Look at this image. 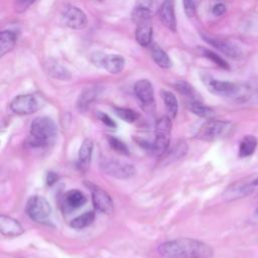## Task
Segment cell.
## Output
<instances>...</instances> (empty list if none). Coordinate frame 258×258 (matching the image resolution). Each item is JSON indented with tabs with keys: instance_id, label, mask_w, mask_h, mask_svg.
Segmentation results:
<instances>
[{
	"instance_id": "obj_13",
	"label": "cell",
	"mask_w": 258,
	"mask_h": 258,
	"mask_svg": "<svg viewBox=\"0 0 258 258\" xmlns=\"http://www.w3.org/2000/svg\"><path fill=\"white\" fill-rule=\"evenodd\" d=\"M204 38L209 44H211L212 46H214L215 48H217L222 53H224L225 55H227L228 57H230L232 59L237 60V59H241L243 57V51L241 50V48L239 46H237L233 42H230L227 40H222V39H217V38H212V37H208V36H204Z\"/></svg>"
},
{
	"instance_id": "obj_36",
	"label": "cell",
	"mask_w": 258,
	"mask_h": 258,
	"mask_svg": "<svg viewBox=\"0 0 258 258\" xmlns=\"http://www.w3.org/2000/svg\"><path fill=\"white\" fill-rule=\"evenodd\" d=\"M212 12L215 16H221L226 12V6L223 3H218L213 7Z\"/></svg>"
},
{
	"instance_id": "obj_16",
	"label": "cell",
	"mask_w": 258,
	"mask_h": 258,
	"mask_svg": "<svg viewBox=\"0 0 258 258\" xmlns=\"http://www.w3.org/2000/svg\"><path fill=\"white\" fill-rule=\"evenodd\" d=\"M43 70L48 76L52 77L53 79H57V80H61V81H69L72 77L70 71L67 68H64L63 66L58 63L56 60L51 59V58L47 59L43 63Z\"/></svg>"
},
{
	"instance_id": "obj_24",
	"label": "cell",
	"mask_w": 258,
	"mask_h": 258,
	"mask_svg": "<svg viewBox=\"0 0 258 258\" xmlns=\"http://www.w3.org/2000/svg\"><path fill=\"white\" fill-rule=\"evenodd\" d=\"M16 43V34L11 30H3L0 38V56L9 52Z\"/></svg>"
},
{
	"instance_id": "obj_25",
	"label": "cell",
	"mask_w": 258,
	"mask_h": 258,
	"mask_svg": "<svg viewBox=\"0 0 258 258\" xmlns=\"http://www.w3.org/2000/svg\"><path fill=\"white\" fill-rule=\"evenodd\" d=\"M161 97H162V100H163V103H164V106L166 108L168 115L171 118H174L178 111V103H177L175 95L169 91L163 90V91H161Z\"/></svg>"
},
{
	"instance_id": "obj_28",
	"label": "cell",
	"mask_w": 258,
	"mask_h": 258,
	"mask_svg": "<svg viewBox=\"0 0 258 258\" xmlns=\"http://www.w3.org/2000/svg\"><path fill=\"white\" fill-rule=\"evenodd\" d=\"M150 17H151V12H150V10H149L147 7L143 6V5H138V6H136V7L132 10V13H131L132 21H133L136 25L149 22Z\"/></svg>"
},
{
	"instance_id": "obj_29",
	"label": "cell",
	"mask_w": 258,
	"mask_h": 258,
	"mask_svg": "<svg viewBox=\"0 0 258 258\" xmlns=\"http://www.w3.org/2000/svg\"><path fill=\"white\" fill-rule=\"evenodd\" d=\"M95 220V213L90 211V212H86L78 217H76L74 220H72L71 222V226L74 229L77 230H82L88 226H90Z\"/></svg>"
},
{
	"instance_id": "obj_4",
	"label": "cell",
	"mask_w": 258,
	"mask_h": 258,
	"mask_svg": "<svg viewBox=\"0 0 258 258\" xmlns=\"http://www.w3.org/2000/svg\"><path fill=\"white\" fill-rule=\"evenodd\" d=\"M233 129L234 125L230 121L210 119L198 130L196 137L205 141H216L231 135Z\"/></svg>"
},
{
	"instance_id": "obj_11",
	"label": "cell",
	"mask_w": 258,
	"mask_h": 258,
	"mask_svg": "<svg viewBox=\"0 0 258 258\" xmlns=\"http://www.w3.org/2000/svg\"><path fill=\"white\" fill-rule=\"evenodd\" d=\"M86 185L91 190L92 201L95 208L105 214H111L114 211V205L111 197L100 186L93 184L92 182H87Z\"/></svg>"
},
{
	"instance_id": "obj_21",
	"label": "cell",
	"mask_w": 258,
	"mask_h": 258,
	"mask_svg": "<svg viewBox=\"0 0 258 258\" xmlns=\"http://www.w3.org/2000/svg\"><path fill=\"white\" fill-rule=\"evenodd\" d=\"M152 32L153 30L149 22L137 25L135 31L136 41L143 47L148 46L152 41Z\"/></svg>"
},
{
	"instance_id": "obj_5",
	"label": "cell",
	"mask_w": 258,
	"mask_h": 258,
	"mask_svg": "<svg viewBox=\"0 0 258 258\" xmlns=\"http://www.w3.org/2000/svg\"><path fill=\"white\" fill-rule=\"evenodd\" d=\"M25 211L28 217L39 224H48L52 214V209L49 203L40 196H32L28 199Z\"/></svg>"
},
{
	"instance_id": "obj_22",
	"label": "cell",
	"mask_w": 258,
	"mask_h": 258,
	"mask_svg": "<svg viewBox=\"0 0 258 258\" xmlns=\"http://www.w3.org/2000/svg\"><path fill=\"white\" fill-rule=\"evenodd\" d=\"M188 110L194 113L195 115L206 118V119H212L215 116V112L212 108L204 105L200 100H190L188 105Z\"/></svg>"
},
{
	"instance_id": "obj_1",
	"label": "cell",
	"mask_w": 258,
	"mask_h": 258,
	"mask_svg": "<svg viewBox=\"0 0 258 258\" xmlns=\"http://www.w3.org/2000/svg\"><path fill=\"white\" fill-rule=\"evenodd\" d=\"M157 252L163 258H210L214 254L210 245L191 238L165 241L158 245Z\"/></svg>"
},
{
	"instance_id": "obj_9",
	"label": "cell",
	"mask_w": 258,
	"mask_h": 258,
	"mask_svg": "<svg viewBox=\"0 0 258 258\" xmlns=\"http://www.w3.org/2000/svg\"><path fill=\"white\" fill-rule=\"evenodd\" d=\"M134 93L144 110L149 111L154 108V91L152 84L148 80L137 81L134 85Z\"/></svg>"
},
{
	"instance_id": "obj_14",
	"label": "cell",
	"mask_w": 258,
	"mask_h": 258,
	"mask_svg": "<svg viewBox=\"0 0 258 258\" xmlns=\"http://www.w3.org/2000/svg\"><path fill=\"white\" fill-rule=\"evenodd\" d=\"M159 18L162 24L174 32L176 30V19L174 14L173 0H164L159 8Z\"/></svg>"
},
{
	"instance_id": "obj_30",
	"label": "cell",
	"mask_w": 258,
	"mask_h": 258,
	"mask_svg": "<svg viewBox=\"0 0 258 258\" xmlns=\"http://www.w3.org/2000/svg\"><path fill=\"white\" fill-rule=\"evenodd\" d=\"M200 50H201V53L203 54V56L207 57L208 59L212 60L213 62H215L217 66L221 67L222 69H225V70H229V64L228 62L222 58L221 56H219L217 53H215L214 51L208 49V48H205V47H199Z\"/></svg>"
},
{
	"instance_id": "obj_6",
	"label": "cell",
	"mask_w": 258,
	"mask_h": 258,
	"mask_svg": "<svg viewBox=\"0 0 258 258\" xmlns=\"http://www.w3.org/2000/svg\"><path fill=\"white\" fill-rule=\"evenodd\" d=\"M155 138L151 151L157 155H163L168 149L171 134V121L167 116L160 117L155 122Z\"/></svg>"
},
{
	"instance_id": "obj_27",
	"label": "cell",
	"mask_w": 258,
	"mask_h": 258,
	"mask_svg": "<svg viewBox=\"0 0 258 258\" xmlns=\"http://www.w3.org/2000/svg\"><path fill=\"white\" fill-rule=\"evenodd\" d=\"M186 151H187V144L180 141L176 143L172 148L167 149L163 155L165 156L166 162H171L182 157L184 154H186Z\"/></svg>"
},
{
	"instance_id": "obj_8",
	"label": "cell",
	"mask_w": 258,
	"mask_h": 258,
	"mask_svg": "<svg viewBox=\"0 0 258 258\" xmlns=\"http://www.w3.org/2000/svg\"><path fill=\"white\" fill-rule=\"evenodd\" d=\"M258 191V177L252 180H239L230 184L222 194L225 201L239 200Z\"/></svg>"
},
{
	"instance_id": "obj_17",
	"label": "cell",
	"mask_w": 258,
	"mask_h": 258,
	"mask_svg": "<svg viewBox=\"0 0 258 258\" xmlns=\"http://www.w3.org/2000/svg\"><path fill=\"white\" fill-rule=\"evenodd\" d=\"M100 93H101V88L98 86L84 89L77 101V107L79 108V110L81 111L86 110L98 98Z\"/></svg>"
},
{
	"instance_id": "obj_33",
	"label": "cell",
	"mask_w": 258,
	"mask_h": 258,
	"mask_svg": "<svg viewBox=\"0 0 258 258\" xmlns=\"http://www.w3.org/2000/svg\"><path fill=\"white\" fill-rule=\"evenodd\" d=\"M108 143L111 146L112 149H114L116 152L122 154V155H129V150L126 146L125 143H123L121 140H119L116 137L113 136H108Z\"/></svg>"
},
{
	"instance_id": "obj_12",
	"label": "cell",
	"mask_w": 258,
	"mask_h": 258,
	"mask_svg": "<svg viewBox=\"0 0 258 258\" xmlns=\"http://www.w3.org/2000/svg\"><path fill=\"white\" fill-rule=\"evenodd\" d=\"M64 23L73 29H83L87 26L88 19L83 10L76 6H69L62 12Z\"/></svg>"
},
{
	"instance_id": "obj_20",
	"label": "cell",
	"mask_w": 258,
	"mask_h": 258,
	"mask_svg": "<svg viewBox=\"0 0 258 258\" xmlns=\"http://www.w3.org/2000/svg\"><path fill=\"white\" fill-rule=\"evenodd\" d=\"M87 202L86 196L78 189H71L66 192L63 197V203L70 210H76L84 206Z\"/></svg>"
},
{
	"instance_id": "obj_7",
	"label": "cell",
	"mask_w": 258,
	"mask_h": 258,
	"mask_svg": "<svg viewBox=\"0 0 258 258\" xmlns=\"http://www.w3.org/2000/svg\"><path fill=\"white\" fill-rule=\"evenodd\" d=\"M100 167L106 174L118 179H127L135 174V168L132 164L108 157H103L100 161Z\"/></svg>"
},
{
	"instance_id": "obj_37",
	"label": "cell",
	"mask_w": 258,
	"mask_h": 258,
	"mask_svg": "<svg viewBox=\"0 0 258 258\" xmlns=\"http://www.w3.org/2000/svg\"><path fill=\"white\" fill-rule=\"evenodd\" d=\"M35 0H18L17 2V9L19 11L25 10L27 7H29Z\"/></svg>"
},
{
	"instance_id": "obj_19",
	"label": "cell",
	"mask_w": 258,
	"mask_h": 258,
	"mask_svg": "<svg viewBox=\"0 0 258 258\" xmlns=\"http://www.w3.org/2000/svg\"><path fill=\"white\" fill-rule=\"evenodd\" d=\"M125 67V59L119 54H105L102 68L108 71L110 74H119Z\"/></svg>"
},
{
	"instance_id": "obj_2",
	"label": "cell",
	"mask_w": 258,
	"mask_h": 258,
	"mask_svg": "<svg viewBox=\"0 0 258 258\" xmlns=\"http://www.w3.org/2000/svg\"><path fill=\"white\" fill-rule=\"evenodd\" d=\"M203 82L207 87L208 91L217 96L227 97L238 101L246 100L250 96L249 88L244 85H239L226 81H219L213 79L210 76L203 77Z\"/></svg>"
},
{
	"instance_id": "obj_31",
	"label": "cell",
	"mask_w": 258,
	"mask_h": 258,
	"mask_svg": "<svg viewBox=\"0 0 258 258\" xmlns=\"http://www.w3.org/2000/svg\"><path fill=\"white\" fill-rule=\"evenodd\" d=\"M114 112L117 115V117H119L127 123H132L136 121L138 118V114L134 110L129 108H115Z\"/></svg>"
},
{
	"instance_id": "obj_26",
	"label": "cell",
	"mask_w": 258,
	"mask_h": 258,
	"mask_svg": "<svg viewBox=\"0 0 258 258\" xmlns=\"http://www.w3.org/2000/svg\"><path fill=\"white\" fill-rule=\"evenodd\" d=\"M151 55H152V58L155 61V63L160 68L167 69V68H170L172 64L171 59L169 58L167 53L161 47H159L157 45H154L152 47Z\"/></svg>"
},
{
	"instance_id": "obj_32",
	"label": "cell",
	"mask_w": 258,
	"mask_h": 258,
	"mask_svg": "<svg viewBox=\"0 0 258 258\" xmlns=\"http://www.w3.org/2000/svg\"><path fill=\"white\" fill-rule=\"evenodd\" d=\"M175 89L181 94L186 97H189L191 100H199L197 98L198 94L195 89L185 81H177L175 83Z\"/></svg>"
},
{
	"instance_id": "obj_38",
	"label": "cell",
	"mask_w": 258,
	"mask_h": 258,
	"mask_svg": "<svg viewBox=\"0 0 258 258\" xmlns=\"http://www.w3.org/2000/svg\"><path fill=\"white\" fill-rule=\"evenodd\" d=\"M57 174L56 173H54V172H52V171H49V172H47V174H46V183L48 184V185H51V184H53L56 180H57Z\"/></svg>"
},
{
	"instance_id": "obj_3",
	"label": "cell",
	"mask_w": 258,
	"mask_h": 258,
	"mask_svg": "<svg viewBox=\"0 0 258 258\" xmlns=\"http://www.w3.org/2000/svg\"><path fill=\"white\" fill-rule=\"evenodd\" d=\"M57 127L55 122L47 116L35 118L30 124L31 143L35 146H47L56 138Z\"/></svg>"
},
{
	"instance_id": "obj_39",
	"label": "cell",
	"mask_w": 258,
	"mask_h": 258,
	"mask_svg": "<svg viewBox=\"0 0 258 258\" xmlns=\"http://www.w3.org/2000/svg\"><path fill=\"white\" fill-rule=\"evenodd\" d=\"M257 213H258V210H257Z\"/></svg>"
},
{
	"instance_id": "obj_10",
	"label": "cell",
	"mask_w": 258,
	"mask_h": 258,
	"mask_svg": "<svg viewBox=\"0 0 258 258\" xmlns=\"http://www.w3.org/2000/svg\"><path fill=\"white\" fill-rule=\"evenodd\" d=\"M10 109L17 115H30L38 109V102L33 95H18L10 103Z\"/></svg>"
},
{
	"instance_id": "obj_18",
	"label": "cell",
	"mask_w": 258,
	"mask_h": 258,
	"mask_svg": "<svg viewBox=\"0 0 258 258\" xmlns=\"http://www.w3.org/2000/svg\"><path fill=\"white\" fill-rule=\"evenodd\" d=\"M93 153V141L91 139H85L80 147L78 154V165L81 170H87L90 166Z\"/></svg>"
},
{
	"instance_id": "obj_34",
	"label": "cell",
	"mask_w": 258,
	"mask_h": 258,
	"mask_svg": "<svg viewBox=\"0 0 258 258\" xmlns=\"http://www.w3.org/2000/svg\"><path fill=\"white\" fill-rule=\"evenodd\" d=\"M197 2L198 0H183V7L186 15L188 17L192 16L196 12V7H197Z\"/></svg>"
},
{
	"instance_id": "obj_23",
	"label": "cell",
	"mask_w": 258,
	"mask_h": 258,
	"mask_svg": "<svg viewBox=\"0 0 258 258\" xmlns=\"http://www.w3.org/2000/svg\"><path fill=\"white\" fill-rule=\"evenodd\" d=\"M258 140L253 135L245 136L239 145V156L240 157H248L251 156L257 147Z\"/></svg>"
},
{
	"instance_id": "obj_15",
	"label": "cell",
	"mask_w": 258,
	"mask_h": 258,
	"mask_svg": "<svg viewBox=\"0 0 258 258\" xmlns=\"http://www.w3.org/2000/svg\"><path fill=\"white\" fill-rule=\"evenodd\" d=\"M0 232L6 237H17L23 234L24 230L19 222L11 217L1 215L0 216Z\"/></svg>"
},
{
	"instance_id": "obj_35",
	"label": "cell",
	"mask_w": 258,
	"mask_h": 258,
	"mask_svg": "<svg viewBox=\"0 0 258 258\" xmlns=\"http://www.w3.org/2000/svg\"><path fill=\"white\" fill-rule=\"evenodd\" d=\"M97 115H98V118L102 121V123H103V124H105L106 126H108V127H110V128H114V127H116V123H115V121H114L110 116H108L107 114L102 113V112H98V113H97Z\"/></svg>"
}]
</instances>
